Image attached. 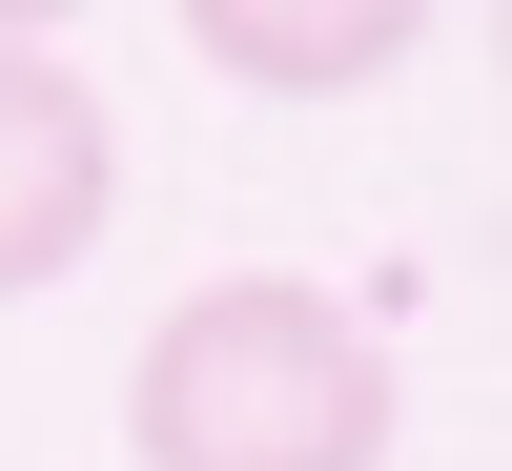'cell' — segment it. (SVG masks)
Returning <instances> with one entry per match:
<instances>
[{
  "label": "cell",
  "mask_w": 512,
  "mask_h": 471,
  "mask_svg": "<svg viewBox=\"0 0 512 471\" xmlns=\"http://www.w3.org/2000/svg\"><path fill=\"white\" fill-rule=\"evenodd\" d=\"M185 41L246 82V103H349L431 41V0H185Z\"/></svg>",
  "instance_id": "obj_3"
},
{
  "label": "cell",
  "mask_w": 512,
  "mask_h": 471,
  "mask_svg": "<svg viewBox=\"0 0 512 471\" xmlns=\"http://www.w3.org/2000/svg\"><path fill=\"white\" fill-rule=\"evenodd\" d=\"M144 471H390V349L308 267H205L123 369Z\"/></svg>",
  "instance_id": "obj_1"
},
{
  "label": "cell",
  "mask_w": 512,
  "mask_h": 471,
  "mask_svg": "<svg viewBox=\"0 0 512 471\" xmlns=\"http://www.w3.org/2000/svg\"><path fill=\"white\" fill-rule=\"evenodd\" d=\"M103 205H123V123H103V82H82L62 41H0V308L82 267V246H103Z\"/></svg>",
  "instance_id": "obj_2"
},
{
  "label": "cell",
  "mask_w": 512,
  "mask_h": 471,
  "mask_svg": "<svg viewBox=\"0 0 512 471\" xmlns=\"http://www.w3.org/2000/svg\"><path fill=\"white\" fill-rule=\"evenodd\" d=\"M62 21H82V0H0V41H62Z\"/></svg>",
  "instance_id": "obj_4"
}]
</instances>
